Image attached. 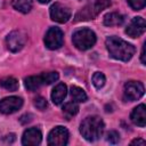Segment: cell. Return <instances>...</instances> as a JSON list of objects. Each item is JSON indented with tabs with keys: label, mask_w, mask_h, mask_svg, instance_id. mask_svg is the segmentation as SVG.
Wrapping results in <instances>:
<instances>
[{
	"label": "cell",
	"mask_w": 146,
	"mask_h": 146,
	"mask_svg": "<svg viewBox=\"0 0 146 146\" xmlns=\"http://www.w3.org/2000/svg\"><path fill=\"white\" fill-rule=\"evenodd\" d=\"M72 41L79 50H88L96 43V34L90 29L83 27L73 33Z\"/></svg>",
	"instance_id": "obj_3"
},
{
	"label": "cell",
	"mask_w": 146,
	"mask_h": 146,
	"mask_svg": "<svg viewBox=\"0 0 146 146\" xmlns=\"http://www.w3.org/2000/svg\"><path fill=\"white\" fill-rule=\"evenodd\" d=\"M67 95V87L65 83H58L51 91V100L55 105H60Z\"/></svg>",
	"instance_id": "obj_14"
},
{
	"label": "cell",
	"mask_w": 146,
	"mask_h": 146,
	"mask_svg": "<svg viewBox=\"0 0 146 146\" xmlns=\"http://www.w3.org/2000/svg\"><path fill=\"white\" fill-rule=\"evenodd\" d=\"M0 86L9 91H16L18 89V81L13 76H7L0 80Z\"/></svg>",
	"instance_id": "obj_19"
},
{
	"label": "cell",
	"mask_w": 146,
	"mask_h": 146,
	"mask_svg": "<svg viewBox=\"0 0 146 146\" xmlns=\"http://www.w3.org/2000/svg\"><path fill=\"white\" fill-rule=\"evenodd\" d=\"M110 3H111V0H95L94 3L90 6V8L86 7L84 9H82V11H80L75 16V18H76V21L90 19L95 15H97L99 11H102L104 8H106Z\"/></svg>",
	"instance_id": "obj_4"
},
{
	"label": "cell",
	"mask_w": 146,
	"mask_h": 146,
	"mask_svg": "<svg viewBox=\"0 0 146 146\" xmlns=\"http://www.w3.org/2000/svg\"><path fill=\"white\" fill-rule=\"evenodd\" d=\"M71 97L72 99L75 102V103H83L87 100V94L84 92V90L80 87H76V86H73L71 87Z\"/></svg>",
	"instance_id": "obj_18"
},
{
	"label": "cell",
	"mask_w": 146,
	"mask_h": 146,
	"mask_svg": "<svg viewBox=\"0 0 146 146\" xmlns=\"http://www.w3.org/2000/svg\"><path fill=\"white\" fill-rule=\"evenodd\" d=\"M106 140L108 143H111V144H116L120 140V135L116 131H114V130L108 131L107 135H106Z\"/></svg>",
	"instance_id": "obj_25"
},
{
	"label": "cell",
	"mask_w": 146,
	"mask_h": 146,
	"mask_svg": "<svg viewBox=\"0 0 146 146\" xmlns=\"http://www.w3.org/2000/svg\"><path fill=\"white\" fill-rule=\"evenodd\" d=\"M26 39L27 38H26L25 32H23L21 30H16V31H13L11 33L8 34V36L6 39V43H7V47L10 51L17 52L25 46Z\"/></svg>",
	"instance_id": "obj_6"
},
{
	"label": "cell",
	"mask_w": 146,
	"mask_h": 146,
	"mask_svg": "<svg viewBox=\"0 0 146 146\" xmlns=\"http://www.w3.org/2000/svg\"><path fill=\"white\" fill-rule=\"evenodd\" d=\"M129 6L135 9V10H140L145 7V3H146V0H127Z\"/></svg>",
	"instance_id": "obj_23"
},
{
	"label": "cell",
	"mask_w": 146,
	"mask_h": 146,
	"mask_svg": "<svg viewBox=\"0 0 146 146\" xmlns=\"http://www.w3.org/2000/svg\"><path fill=\"white\" fill-rule=\"evenodd\" d=\"M41 79H42V83L43 84H51L55 81L58 80L59 75L57 72H44L42 74H40Z\"/></svg>",
	"instance_id": "obj_21"
},
{
	"label": "cell",
	"mask_w": 146,
	"mask_h": 146,
	"mask_svg": "<svg viewBox=\"0 0 146 146\" xmlns=\"http://www.w3.org/2000/svg\"><path fill=\"white\" fill-rule=\"evenodd\" d=\"M146 29V23L143 17H133L129 25L125 29V33L130 38H138L140 36Z\"/></svg>",
	"instance_id": "obj_11"
},
{
	"label": "cell",
	"mask_w": 146,
	"mask_h": 146,
	"mask_svg": "<svg viewBox=\"0 0 146 146\" xmlns=\"http://www.w3.org/2000/svg\"><path fill=\"white\" fill-rule=\"evenodd\" d=\"M24 84H25L26 89H29L30 91H35V90L39 89L41 86H43L42 79H41L40 75H38V76L33 75V76L26 78V79L24 80Z\"/></svg>",
	"instance_id": "obj_16"
},
{
	"label": "cell",
	"mask_w": 146,
	"mask_h": 146,
	"mask_svg": "<svg viewBox=\"0 0 146 146\" xmlns=\"http://www.w3.org/2000/svg\"><path fill=\"white\" fill-rule=\"evenodd\" d=\"M79 112V106L75 102H71V103H66L63 106V114L65 115V117L67 120H70L72 116H74L76 113Z\"/></svg>",
	"instance_id": "obj_20"
},
{
	"label": "cell",
	"mask_w": 146,
	"mask_h": 146,
	"mask_svg": "<svg viewBox=\"0 0 146 146\" xmlns=\"http://www.w3.org/2000/svg\"><path fill=\"white\" fill-rule=\"evenodd\" d=\"M68 131L66 128L58 125L55 127L48 135V145L51 146H64L68 143Z\"/></svg>",
	"instance_id": "obj_7"
},
{
	"label": "cell",
	"mask_w": 146,
	"mask_h": 146,
	"mask_svg": "<svg viewBox=\"0 0 146 146\" xmlns=\"http://www.w3.org/2000/svg\"><path fill=\"white\" fill-rule=\"evenodd\" d=\"M104 131V122L97 115L86 117L80 124V132L82 137L88 141L97 140Z\"/></svg>",
	"instance_id": "obj_2"
},
{
	"label": "cell",
	"mask_w": 146,
	"mask_h": 146,
	"mask_svg": "<svg viewBox=\"0 0 146 146\" xmlns=\"http://www.w3.org/2000/svg\"><path fill=\"white\" fill-rule=\"evenodd\" d=\"M131 144H137V145H145V140L144 139H135L131 141Z\"/></svg>",
	"instance_id": "obj_27"
},
{
	"label": "cell",
	"mask_w": 146,
	"mask_h": 146,
	"mask_svg": "<svg viewBox=\"0 0 146 146\" xmlns=\"http://www.w3.org/2000/svg\"><path fill=\"white\" fill-rule=\"evenodd\" d=\"M11 5L16 10L23 14H27L32 9L31 0H11Z\"/></svg>",
	"instance_id": "obj_17"
},
{
	"label": "cell",
	"mask_w": 146,
	"mask_h": 146,
	"mask_svg": "<svg viewBox=\"0 0 146 146\" xmlns=\"http://www.w3.org/2000/svg\"><path fill=\"white\" fill-rule=\"evenodd\" d=\"M106 48L110 52V55L117 59V60H122V62H128L132 58V56L135 55V47L124 41L123 39H120L117 36H108L106 39Z\"/></svg>",
	"instance_id": "obj_1"
},
{
	"label": "cell",
	"mask_w": 146,
	"mask_h": 146,
	"mask_svg": "<svg viewBox=\"0 0 146 146\" xmlns=\"http://www.w3.org/2000/svg\"><path fill=\"white\" fill-rule=\"evenodd\" d=\"M71 9L63 3L56 2L50 7V17L57 23H66L71 18Z\"/></svg>",
	"instance_id": "obj_8"
},
{
	"label": "cell",
	"mask_w": 146,
	"mask_h": 146,
	"mask_svg": "<svg viewBox=\"0 0 146 146\" xmlns=\"http://www.w3.org/2000/svg\"><path fill=\"white\" fill-rule=\"evenodd\" d=\"M34 106H35L36 108H39L40 111H43V110H46V108H47L48 103H47L46 98H43V97L39 96V97H36V98L34 99Z\"/></svg>",
	"instance_id": "obj_24"
},
{
	"label": "cell",
	"mask_w": 146,
	"mask_h": 146,
	"mask_svg": "<svg viewBox=\"0 0 146 146\" xmlns=\"http://www.w3.org/2000/svg\"><path fill=\"white\" fill-rule=\"evenodd\" d=\"M42 140V133L38 128H30L24 131L22 137V144L27 146H35L39 145Z\"/></svg>",
	"instance_id": "obj_12"
},
{
	"label": "cell",
	"mask_w": 146,
	"mask_h": 146,
	"mask_svg": "<svg viewBox=\"0 0 146 146\" xmlns=\"http://www.w3.org/2000/svg\"><path fill=\"white\" fill-rule=\"evenodd\" d=\"M31 117H32L31 114H25V115H23V116L21 117V122H22L23 124H25V123H27V122L31 121Z\"/></svg>",
	"instance_id": "obj_26"
},
{
	"label": "cell",
	"mask_w": 146,
	"mask_h": 146,
	"mask_svg": "<svg viewBox=\"0 0 146 146\" xmlns=\"http://www.w3.org/2000/svg\"><path fill=\"white\" fill-rule=\"evenodd\" d=\"M64 41V34L60 29L58 27H50L44 36V44L48 49L55 50L63 46Z\"/></svg>",
	"instance_id": "obj_5"
},
{
	"label": "cell",
	"mask_w": 146,
	"mask_h": 146,
	"mask_svg": "<svg viewBox=\"0 0 146 146\" xmlns=\"http://www.w3.org/2000/svg\"><path fill=\"white\" fill-rule=\"evenodd\" d=\"M105 81H106V79H105V75L103 73H100V72H95L94 73V75H92V84L97 89L103 88L104 84H105Z\"/></svg>",
	"instance_id": "obj_22"
},
{
	"label": "cell",
	"mask_w": 146,
	"mask_h": 146,
	"mask_svg": "<svg viewBox=\"0 0 146 146\" xmlns=\"http://www.w3.org/2000/svg\"><path fill=\"white\" fill-rule=\"evenodd\" d=\"M39 2H41V3H48L50 0H38Z\"/></svg>",
	"instance_id": "obj_29"
},
{
	"label": "cell",
	"mask_w": 146,
	"mask_h": 146,
	"mask_svg": "<svg viewBox=\"0 0 146 146\" xmlns=\"http://www.w3.org/2000/svg\"><path fill=\"white\" fill-rule=\"evenodd\" d=\"M145 44H146V43H144L143 49H141V63H143V64L146 63V59H145Z\"/></svg>",
	"instance_id": "obj_28"
},
{
	"label": "cell",
	"mask_w": 146,
	"mask_h": 146,
	"mask_svg": "<svg viewBox=\"0 0 146 146\" xmlns=\"http://www.w3.org/2000/svg\"><path fill=\"white\" fill-rule=\"evenodd\" d=\"M23 105V99L17 96L6 97L0 100V112L2 114H11L17 112Z\"/></svg>",
	"instance_id": "obj_10"
},
{
	"label": "cell",
	"mask_w": 146,
	"mask_h": 146,
	"mask_svg": "<svg viewBox=\"0 0 146 146\" xmlns=\"http://www.w3.org/2000/svg\"><path fill=\"white\" fill-rule=\"evenodd\" d=\"M130 119L133 124L138 127H145L146 124V107L144 104L138 105L135 107L130 114Z\"/></svg>",
	"instance_id": "obj_13"
},
{
	"label": "cell",
	"mask_w": 146,
	"mask_h": 146,
	"mask_svg": "<svg viewBox=\"0 0 146 146\" xmlns=\"http://www.w3.org/2000/svg\"><path fill=\"white\" fill-rule=\"evenodd\" d=\"M124 22L123 15L119 13H108L104 16V25L106 26H119Z\"/></svg>",
	"instance_id": "obj_15"
},
{
	"label": "cell",
	"mask_w": 146,
	"mask_h": 146,
	"mask_svg": "<svg viewBox=\"0 0 146 146\" xmlns=\"http://www.w3.org/2000/svg\"><path fill=\"white\" fill-rule=\"evenodd\" d=\"M144 84L139 81H129L124 84V97L130 102L139 99L144 95Z\"/></svg>",
	"instance_id": "obj_9"
}]
</instances>
